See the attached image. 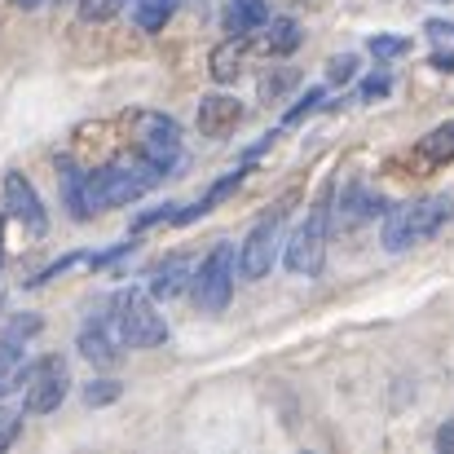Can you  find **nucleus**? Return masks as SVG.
Here are the masks:
<instances>
[{
  "mask_svg": "<svg viewBox=\"0 0 454 454\" xmlns=\"http://www.w3.org/2000/svg\"><path fill=\"white\" fill-rule=\"evenodd\" d=\"M111 331L120 344L129 348H159L168 340V322L163 313L154 309L151 292H137V287H124L115 301H111Z\"/></svg>",
  "mask_w": 454,
  "mask_h": 454,
  "instance_id": "obj_3",
  "label": "nucleus"
},
{
  "mask_svg": "<svg viewBox=\"0 0 454 454\" xmlns=\"http://www.w3.org/2000/svg\"><path fill=\"white\" fill-rule=\"evenodd\" d=\"M120 4L124 0H80V18L84 22H106V18L120 13Z\"/></svg>",
  "mask_w": 454,
  "mask_h": 454,
  "instance_id": "obj_25",
  "label": "nucleus"
},
{
  "mask_svg": "<svg viewBox=\"0 0 454 454\" xmlns=\"http://www.w3.org/2000/svg\"><path fill=\"white\" fill-rule=\"evenodd\" d=\"M133 4H137V0H133Z\"/></svg>",
  "mask_w": 454,
  "mask_h": 454,
  "instance_id": "obj_34",
  "label": "nucleus"
},
{
  "mask_svg": "<svg viewBox=\"0 0 454 454\" xmlns=\"http://www.w3.org/2000/svg\"><path fill=\"white\" fill-rule=\"evenodd\" d=\"M4 212L18 221V225H27L35 239L49 230V216H44V203H40V194H35V185L22 176V172H4Z\"/></svg>",
  "mask_w": 454,
  "mask_h": 454,
  "instance_id": "obj_9",
  "label": "nucleus"
},
{
  "mask_svg": "<svg viewBox=\"0 0 454 454\" xmlns=\"http://www.w3.org/2000/svg\"><path fill=\"white\" fill-rule=\"evenodd\" d=\"M450 216H454V194H424V199L397 203V207L384 212L380 243H384V252H411V247L437 239Z\"/></svg>",
  "mask_w": 454,
  "mask_h": 454,
  "instance_id": "obj_1",
  "label": "nucleus"
},
{
  "mask_svg": "<svg viewBox=\"0 0 454 454\" xmlns=\"http://www.w3.org/2000/svg\"><path fill=\"white\" fill-rule=\"evenodd\" d=\"M120 380H93V384H84V402L89 406H111V402H120Z\"/></svg>",
  "mask_w": 454,
  "mask_h": 454,
  "instance_id": "obj_24",
  "label": "nucleus"
},
{
  "mask_svg": "<svg viewBox=\"0 0 454 454\" xmlns=\"http://www.w3.org/2000/svg\"><path fill=\"white\" fill-rule=\"evenodd\" d=\"M388 89H393V75H388V71H375V75L362 84L357 98H362V102H375V98H388Z\"/></svg>",
  "mask_w": 454,
  "mask_h": 454,
  "instance_id": "obj_29",
  "label": "nucleus"
},
{
  "mask_svg": "<svg viewBox=\"0 0 454 454\" xmlns=\"http://www.w3.org/2000/svg\"><path fill=\"white\" fill-rule=\"evenodd\" d=\"M322 102H326V93H322V89H309V93H304L301 102H296V106L287 111V124H301L304 115H313V111H322Z\"/></svg>",
  "mask_w": 454,
  "mask_h": 454,
  "instance_id": "obj_28",
  "label": "nucleus"
},
{
  "mask_svg": "<svg viewBox=\"0 0 454 454\" xmlns=\"http://www.w3.org/2000/svg\"><path fill=\"white\" fill-rule=\"evenodd\" d=\"M239 124H243V102H239V98H230V93H207V98L199 102V133H203V137L221 142V137H230Z\"/></svg>",
  "mask_w": 454,
  "mask_h": 454,
  "instance_id": "obj_11",
  "label": "nucleus"
},
{
  "mask_svg": "<svg viewBox=\"0 0 454 454\" xmlns=\"http://www.w3.org/2000/svg\"><path fill=\"white\" fill-rule=\"evenodd\" d=\"M185 0H137V27L142 31H159Z\"/></svg>",
  "mask_w": 454,
  "mask_h": 454,
  "instance_id": "obj_22",
  "label": "nucleus"
},
{
  "mask_svg": "<svg viewBox=\"0 0 454 454\" xmlns=\"http://www.w3.org/2000/svg\"><path fill=\"white\" fill-rule=\"evenodd\" d=\"M265 27H270V35H265V49H270V53L287 58V53L301 49L304 35H301V22H296V18H270Z\"/></svg>",
  "mask_w": 454,
  "mask_h": 454,
  "instance_id": "obj_16",
  "label": "nucleus"
},
{
  "mask_svg": "<svg viewBox=\"0 0 454 454\" xmlns=\"http://www.w3.org/2000/svg\"><path fill=\"white\" fill-rule=\"evenodd\" d=\"M380 62H393V58H406L411 53V40L406 35H371V44H366Z\"/></svg>",
  "mask_w": 454,
  "mask_h": 454,
  "instance_id": "obj_23",
  "label": "nucleus"
},
{
  "mask_svg": "<svg viewBox=\"0 0 454 454\" xmlns=\"http://www.w3.org/2000/svg\"><path fill=\"white\" fill-rule=\"evenodd\" d=\"M437 450L454 454V419H446V424L437 428Z\"/></svg>",
  "mask_w": 454,
  "mask_h": 454,
  "instance_id": "obj_31",
  "label": "nucleus"
},
{
  "mask_svg": "<svg viewBox=\"0 0 454 454\" xmlns=\"http://www.w3.org/2000/svg\"><path fill=\"white\" fill-rule=\"evenodd\" d=\"M129 142L146 163L163 168V172H172L181 163V129L163 111H133L129 115Z\"/></svg>",
  "mask_w": 454,
  "mask_h": 454,
  "instance_id": "obj_5",
  "label": "nucleus"
},
{
  "mask_svg": "<svg viewBox=\"0 0 454 454\" xmlns=\"http://www.w3.org/2000/svg\"><path fill=\"white\" fill-rule=\"evenodd\" d=\"M62 172H67V176H62V199H67L71 216H75V221H89L93 212H89V199H84V172H80L75 163H67Z\"/></svg>",
  "mask_w": 454,
  "mask_h": 454,
  "instance_id": "obj_20",
  "label": "nucleus"
},
{
  "mask_svg": "<svg viewBox=\"0 0 454 454\" xmlns=\"http://www.w3.org/2000/svg\"><path fill=\"white\" fill-rule=\"evenodd\" d=\"M80 353L93 362V366H115L120 362V340L111 326H84L80 331Z\"/></svg>",
  "mask_w": 454,
  "mask_h": 454,
  "instance_id": "obj_15",
  "label": "nucleus"
},
{
  "mask_svg": "<svg viewBox=\"0 0 454 454\" xmlns=\"http://www.w3.org/2000/svg\"><path fill=\"white\" fill-rule=\"evenodd\" d=\"M384 194L380 190H371V185H362V181H348L344 190H340V199H335V230H357V225H366V221H375V216H384Z\"/></svg>",
  "mask_w": 454,
  "mask_h": 454,
  "instance_id": "obj_10",
  "label": "nucleus"
},
{
  "mask_svg": "<svg viewBox=\"0 0 454 454\" xmlns=\"http://www.w3.org/2000/svg\"><path fill=\"white\" fill-rule=\"evenodd\" d=\"M221 22H225L230 35H252V31H261L270 22V4L265 0H230Z\"/></svg>",
  "mask_w": 454,
  "mask_h": 454,
  "instance_id": "obj_14",
  "label": "nucleus"
},
{
  "mask_svg": "<svg viewBox=\"0 0 454 454\" xmlns=\"http://www.w3.org/2000/svg\"><path fill=\"white\" fill-rule=\"evenodd\" d=\"M326 234H331V203L322 199L309 216L301 221V230L287 239L283 247V265L296 278H317L322 261H326Z\"/></svg>",
  "mask_w": 454,
  "mask_h": 454,
  "instance_id": "obj_7",
  "label": "nucleus"
},
{
  "mask_svg": "<svg viewBox=\"0 0 454 454\" xmlns=\"http://www.w3.org/2000/svg\"><path fill=\"white\" fill-rule=\"evenodd\" d=\"M419 154H424L428 163H450L454 159V120L442 124V129H433L428 137H419Z\"/></svg>",
  "mask_w": 454,
  "mask_h": 454,
  "instance_id": "obj_21",
  "label": "nucleus"
},
{
  "mask_svg": "<svg viewBox=\"0 0 454 454\" xmlns=\"http://www.w3.org/2000/svg\"><path fill=\"white\" fill-rule=\"evenodd\" d=\"M0 265H4V247H0Z\"/></svg>",
  "mask_w": 454,
  "mask_h": 454,
  "instance_id": "obj_33",
  "label": "nucleus"
},
{
  "mask_svg": "<svg viewBox=\"0 0 454 454\" xmlns=\"http://www.w3.org/2000/svg\"><path fill=\"white\" fill-rule=\"evenodd\" d=\"M296 84H301V71H296V67H274V71L261 75V102H265V106L287 102V93H292Z\"/></svg>",
  "mask_w": 454,
  "mask_h": 454,
  "instance_id": "obj_17",
  "label": "nucleus"
},
{
  "mask_svg": "<svg viewBox=\"0 0 454 454\" xmlns=\"http://www.w3.org/2000/svg\"><path fill=\"white\" fill-rule=\"evenodd\" d=\"M168 172L154 168L142 159V168L133 163H106L98 172H84V199H89V212H111V207H124V203H137L146 190H154Z\"/></svg>",
  "mask_w": 454,
  "mask_h": 454,
  "instance_id": "obj_2",
  "label": "nucleus"
},
{
  "mask_svg": "<svg viewBox=\"0 0 454 454\" xmlns=\"http://www.w3.org/2000/svg\"><path fill=\"white\" fill-rule=\"evenodd\" d=\"M18 4H22V9H40L44 0H18Z\"/></svg>",
  "mask_w": 454,
  "mask_h": 454,
  "instance_id": "obj_32",
  "label": "nucleus"
},
{
  "mask_svg": "<svg viewBox=\"0 0 454 454\" xmlns=\"http://www.w3.org/2000/svg\"><path fill=\"white\" fill-rule=\"evenodd\" d=\"M190 274H194V265H190V256H163L159 265L151 270V296L154 301H176L185 287H190Z\"/></svg>",
  "mask_w": 454,
  "mask_h": 454,
  "instance_id": "obj_13",
  "label": "nucleus"
},
{
  "mask_svg": "<svg viewBox=\"0 0 454 454\" xmlns=\"http://www.w3.org/2000/svg\"><path fill=\"white\" fill-rule=\"evenodd\" d=\"M234 283H239V252L234 243H216L199 270L190 274V292H194V304L203 313H225L230 309V296H234Z\"/></svg>",
  "mask_w": 454,
  "mask_h": 454,
  "instance_id": "obj_4",
  "label": "nucleus"
},
{
  "mask_svg": "<svg viewBox=\"0 0 454 454\" xmlns=\"http://www.w3.org/2000/svg\"><path fill=\"white\" fill-rule=\"evenodd\" d=\"M22 371H27V362H22L18 340H0V397L22 384Z\"/></svg>",
  "mask_w": 454,
  "mask_h": 454,
  "instance_id": "obj_18",
  "label": "nucleus"
},
{
  "mask_svg": "<svg viewBox=\"0 0 454 454\" xmlns=\"http://www.w3.org/2000/svg\"><path fill=\"white\" fill-rule=\"evenodd\" d=\"M287 203H292V199H283V203L243 239V247H239V278H243V283H261V278L278 265V243H287V239H283Z\"/></svg>",
  "mask_w": 454,
  "mask_h": 454,
  "instance_id": "obj_8",
  "label": "nucleus"
},
{
  "mask_svg": "<svg viewBox=\"0 0 454 454\" xmlns=\"http://www.w3.org/2000/svg\"><path fill=\"white\" fill-rule=\"evenodd\" d=\"M18 428H22V424H18V415L0 406V450H9V446L18 442Z\"/></svg>",
  "mask_w": 454,
  "mask_h": 454,
  "instance_id": "obj_30",
  "label": "nucleus"
},
{
  "mask_svg": "<svg viewBox=\"0 0 454 454\" xmlns=\"http://www.w3.org/2000/svg\"><path fill=\"white\" fill-rule=\"evenodd\" d=\"M71 388V366L62 353H44L22 371V411L27 415H53L67 402Z\"/></svg>",
  "mask_w": 454,
  "mask_h": 454,
  "instance_id": "obj_6",
  "label": "nucleus"
},
{
  "mask_svg": "<svg viewBox=\"0 0 454 454\" xmlns=\"http://www.w3.org/2000/svg\"><path fill=\"white\" fill-rule=\"evenodd\" d=\"M247 53H252V35H230L225 44L212 49V58H207V75H212L216 84H234V80L243 75Z\"/></svg>",
  "mask_w": 454,
  "mask_h": 454,
  "instance_id": "obj_12",
  "label": "nucleus"
},
{
  "mask_svg": "<svg viewBox=\"0 0 454 454\" xmlns=\"http://www.w3.org/2000/svg\"><path fill=\"white\" fill-rule=\"evenodd\" d=\"M243 181H247V168H239V172H230L225 181H216V185L207 190V207H216V203H225V199H230V194H234V190H239Z\"/></svg>",
  "mask_w": 454,
  "mask_h": 454,
  "instance_id": "obj_26",
  "label": "nucleus"
},
{
  "mask_svg": "<svg viewBox=\"0 0 454 454\" xmlns=\"http://www.w3.org/2000/svg\"><path fill=\"white\" fill-rule=\"evenodd\" d=\"M326 75H331V84L353 80V75H357V58H353V53H335V58L326 62Z\"/></svg>",
  "mask_w": 454,
  "mask_h": 454,
  "instance_id": "obj_27",
  "label": "nucleus"
},
{
  "mask_svg": "<svg viewBox=\"0 0 454 454\" xmlns=\"http://www.w3.org/2000/svg\"><path fill=\"white\" fill-rule=\"evenodd\" d=\"M428 31V40H433V67L437 71H454V22H428L424 27Z\"/></svg>",
  "mask_w": 454,
  "mask_h": 454,
  "instance_id": "obj_19",
  "label": "nucleus"
}]
</instances>
